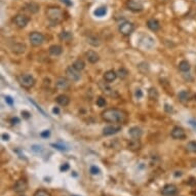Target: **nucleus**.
<instances>
[{
    "instance_id": "nucleus-35",
    "label": "nucleus",
    "mask_w": 196,
    "mask_h": 196,
    "mask_svg": "<svg viewBox=\"0 0 196 196\" xmlns=\"http://www.w3.org/2000/svg\"><path fill=\"white\" fill-rule=\"evenodd\" d=\"M89 172L91 175H99L100 174V168L96 167V165H91V168H89Z\"/></svg>"
},
{
    "instance_id": "nucleus-8",
    "label": "nucleus",
    "mask_w": 196,
    "mask_h": 196,
    "mask_svg": "<svg viewBox=\"0 0 196 196\" xmlns=\"http://www.w3.org/2000/svg\"><path fill=\"white\" fill-rule=\"evenodd\" d=\"M170 136L175 140H183L186 138V133L183 127L181 126H175L170 131Z\"/></svg>"
},
{
    "instance_id": "nucleus-51",
    "label": "nucleus",
    "mask_w": 196,
    "mask_h": 196,
    "mask_svg": "<svg viewBox=\"0 0 196 196\" xmlns=\"http://www.w3.org/2000/svg\"><path fill=\"white\" fill-rule=\"evenodd\" d=\"M73 196H76V195H73Z\"/></svg>"
},
{
    "instance_id": "nucleus-38",
    "label": "nucleus",
    "mask_w": 196,
    "mask_h": 196,
    "mask_svg": "<svg viewBox=\"0 0 196 196\" xmlns=\"http://www.w3.org/2000/svg\"><path fill=\"white\" fill-rule=\"evenodd\" d=\"M4 99H5V102L6 104H8L10 106H13V99L11 98L10 96H5L4 97Z\"/></svg>"
},
{
    "instance_id": "nucleus-23",
    "label": "nucleus",
    "mask_w": 196,
    "mask_h": 196,
    "mask_svg": "<svg viewBox=\"0 0 196 196\" xmlns=\"http://www.w3.org/2000/svg\"><path fill=\"white\" fill-rule=\"evenodd\" d=\"M60 39H61L62 41H65V42H69V41L72 40L73 38V35L71 32H68V31H63L60 33L59 35Z\"/></svg>"
},
{
    "instance_id": "nucleus-32",
    "label": "nucleus",
    "mask_w": 196,
    "mask_h": 196,
    "mask_svg": "<svg viewBox=\"0 0 196 196\" xmlns=\"http://www.w3.org/2000/svg\"><path fill=\"white\" fill-rule=\"evenodd\" d=\"M128 71L126 70L125 68H120L118 70V72H117V75H118V77L120 78V79H125L126 77L128 76Z\"/></svg>"
},
{
    "instance_id": "nucleus-26",
    "label": "nucleus",
    "mask_w": 196,
    "mask_h": 196,
    "mask_svg": "<svg viewBox=\"0 0 196 196\" xmlns=\"http://www.w3.org/2000/svg\"><path fill=\"white\" fill-rule=\"evenodd\" d=\"M148 97L150 100L152 101H157L158 98H159V93L158 91L156 88H154V87H151V88H149L148 91Z\"/></svg>"
},
{
    "instance_id": "nucleus-24",
    "label": "nucleus",
    "mask_w": 196,
    "mask_h": 196,
    "mask_svg": "<svg viewBox=\"0 0 196 196\" xmlns=\"http://www.w3.org/2000/svg\"><path fill=\"white\" fill-rule=\"evenodd\" d=\"M87 43L91 45H93V46H99V45L101 44V40L99 37H97V36L94 35H91L87 37Z\"/></svg>"
},
{
    "instance_id": "nucleus-40",
    "label": "nucleus",
    "mask_w": 196,
    "mask_h": 196,
    "mask_svg": "<svg viewBox=\"0 0 196 196\" xmlns=\"http://www.w3.org/2000/svg\"><path fill=\"white\" fill-rule=\"evenodd\" d=\"M29 101H30V102H31V103H33V104H34V105H35V107H36V108H37V110H39V111H40L41 113H42V114H43V115H44V116H46V115H45V113H44V111H43V110H42V109H41V108H40V107H39V106H38V105H37V104H36L35 102H34V101H32V100H31V99H29Z\"/></svg>"
},
{
    "instance_id": "nucleus-13",
    "label": "nucleus",
    "mask_w": 196,
    "mask_h": 196,
    "mask_svg": "<svg viewBox=\"0 0 196 196\" xmlns=\"http://www.w3.org/2000/svg\"><path fill=\"white\" fill-rule=\"evenodd\" d=\"M85 57H86V60L91 64L98 63L99 60H100V56H99V54H97V52H94V50H88V52H85Z\"/></svg>"
},
{
    "instance_id": "nucleus-10",
    "label": "nucleus",
    "mask_w": 196,
    "mask_h": 196,
    "mask_svg": "<svg viewBox=\"0 0 196 196\" xmlns=\"http://www.w3.org/2000/svg\"><path fill=\"white\" fill-rule=\"evenodd\" d=\"M28 189V183L25 179H20L13 185V190L18 193H23Z\"/></svg>"
},
{
    "instance_id": "nucleus-3",
    "label": "nucleus",
    "mask_w": 196,
    "mask_h": 196,
    "mask_svg": "<svg viewBox=\"0 0 196 196\" xmlns=\"http://www.w3.org/2000/svg\"><path fill=\"white\" fill-rule=\"evenodd\" d=\"M18 81H19L20 85L24 88H32L35 85V78L30 74H22L18 77Z\"/></svg>"
},
{
    "instance_id": "nucleus-36",
    "label": "nucleus",
    "mask_w": 196,
    "mask_h": 196,
    "mask_svg": "<svg viewBox=\"0 0 196 196\" xmlns=\"http://www.w3.org/2000/svg\"><path fill=\"white\" fill-rule=\"evenodd\" d=\"M52 147H55L57 150H61V151H66L68 150V148H66L64 145H59V144H52Z\"/></svg>"
},
{
    "instance_id": "nucleus-11",
    "label": "nucleus",
    "mask_w": 196,
    "mask_h": 196,
    "mask_svg": "<svg viewBox=\"0 0 196 196\" xmlns=\"http://www.w3.org/2000/svg\"><path fill=\"white\" fill-rule=\"evenodd\" d=\"M121 130V126L120 125H107L103 128V135L104 136H112L115 135V133H119Z\"/></svg>"
},
{
    "instance_id": "nucleus-19",
    "label": "nucleus",
    "mask_w": 196,
    "mask_h": 196,
    "mask_svg": "<svg viewBox=\"0 0 196 196\" xmlns=\"http://www.w3.org/2000/svg\"><path fill=\"white\" fill-rule=\"evenodd\" d=\"M56 101L60 106L66 107V106H68L69 103H70V98H69L68 96H66V94H60V96L57 97Z\"/></svg>"
},
{
    "instance_id": "nucleus-18",
    "label": "nucleus",
    "mask_w": 196,
    "mask_h": 196,
    "mask_svg": "<svg viewBox=\"0 0 196 196\" xmlns=\"http://www.w3.org/2000/svg\"><path fill=\"white\" fill-rule=\"evenodd\" d=\"M56 86L60 89H67L69 87L68 79L64 77H59L56 81Z\"/></svg>"
},
{
    "instance_id": "nucleus-33",
    "label": "nucleus",
    "mask_w": 196,
    "mask_h": 196,
    "mask_svg": "<svg viewBox=\"0 0 196 196\" xmlns=\"http://www.w3.org/2000/svg\"><path fill=\"white\" fill-rule=\"evenodd\" d=\"M97 105H98V107H105L106 105H107V102H106V99L103 98V97H99L98 99H97Z\"/></svg>"
},
{
    "instance_id": "nucleus-15",
    "label": "nucleus",
    "mask_w": 196,
    "mask_h": 196,
    "mask_svg": "<svg viewBox=\"0 0 196 196\" xmlns=\"http://www.w3.org/2000/svg\"><path fill=\"white\" fill-rule=\"evenodd\" d=\"M118 77L117 72H115L114 70H109L104 74V80L108 83H111V82L115 81V79Z\"/></svg>"
},
{
    "instance_id": "nucleus-37",
    "label": "nucleus",
    "mask_w": 196,
    "mask_h": 196,
    "mask_svg": "<svg viewBox=\"0 0 196 196\" xmlns=\"http://www.w3.org/2000/svg\"><path fill=\"white\" fill-rule=\"evenodd\" d=\"M135 96H136V98H137V99H142V98H143V91H142V89H140V88L136 89Z\"/></svg>"
},
{
    "instance_id": "nucleus-50",
    "label": "nucleus",
    "mask_w": 196,
    "mask_h": 196,
    "mask_svg": "<svg viewBox=\"0 0 196 196\" xmlns=\"http://www.w3.org/2000/svg\"><path fill=\"white\" fill-rule=\"evenodd\" d=\"M161 1H167V0H161Z\"/></svg>"
},
{
    "instance_id": "nucleus-4",
    "label": "nucleus",
    "mask_w": 196,
    "mask_h": 196,
    "mask_svg": "<svg viewBox=\"0 0 196 196\" xmlns=\"http://www.w3.org/2000/svg\"><path fill=\"white\" fill-rule=\"evenodd\" d=\"M29 40L33 46H40L44 43L45 37L40 32H32L29 35Z\"/></svg>"
},
{
    "instance_id": "nucleus-16",
    "label": "nucleus",
    "mask_w": 196,
    "mask_h": 196,
    "mask_svg": "<svg viewBox=\"0 0 196 196\" xmlns=\"http://www.w3.org/2000/svg\"><path fill=\"white\" fill-rule=\"evenodd\" d=\"M99 86H100L101 91H102L104 94H108V96H112V94H114V91H113L111 87L108 85V82L100 81V82H99Z\"/></svg>"
},
{
    "instance_id": "nucleus-17",
    "label": "nucleus",
    "mask_w": 196,
    "mask_h": 196,
    "mask_svg": "<svg viewBox=\"0 0 196 196\" xmlns=\"http://www.w3.org/2000/svg\"><path fill=\"white\" fill-rule=\"evenodd\" d=\"M147 27L153 32H157L159 29H160V24L157 20L155 19H150L147 22Z\"/></svg>"
},
{
    "instance_id": "nucleus-30",
    "label": "nucleus",
    "mask_w": 196,
    "mask_h": 196,
    "mask_svg": "<svg viewBox=\"0 0 196 196\" xmlns=\"http://www.w3.org/2000/svg\"><path fill=\"white\" fill-rule=\"evenodd\" d=\"M186 149L189 152H192V153H196V142L195 141H190V142L187 143Z\"/></svg>"
},
{
    "instance_id": "nucleus-2",
    "label": "nucleus",
    "mask_w": 196,
    "mask_h": 196,
    "mask_svg": "<svg viewBox=\"0 0 196 196\" xmlns=\"http://www.w3.org/2000/svg\"><path fill=\"white\" fill-rule=\"evenodd\" d=\"M46 17L52 26H57L64 20V11L57 6L48 7L46 10Z\"/></svg>"
},
{
    "instance_id": "nucleus-6",
    "label": "nucleus",
    "mask_w": 196,
    "mask_h": 196,
    "mask_svg": "<svg viewBox=\"0 0 196 196\" xmlns=\"http://www.w3.org/2000/svg\"><path fill=\"white\" fill-rule=\"evenodd\" d=\"M66 76L70 81H73V82H77L78 80L80 79V71L76 70L73 66H69L67 67L66 69Z\"/></svg>"
},
{
    "instance_id": "nucleus-34",
    "label": "nucleus",
    "mask_w": 196,
    "mask_h": 196,
    "mask_svg": "<svg viewBox=\"0 0 196 196\" xmlns=\"http://www.w3.org/2000/svg\"><path fill=\"white\" fill-rule=\"evenodd\" d=\"M33 196H50V194L47 192V191L40 189V190H37V191H36V192L34 193Z\"/></svg>"
},
{
    "instance_id": "nucleus-39",
    "label": "nucleus",
    "mask_w": 196,
    "mask_h": 196,
    "mask_svg": "<svg viewBox=\"0 0 196 196\" xmlns=\"http://www.w3.org/2000/svg\"><path fill=\"white\" fill-rule=\"evenodd\" d=\"M40 136L42 138H47V137H49L50 136V131L49 130H43V131H41Z\"/></svg>"
},
{
    "instance_id": "nucleus-29",
    "label": "nucleus",
    "mask_w": 196,
    "mask_h": 196,
    "mask_svg": "<svg viewBox=\"0 0 196 196\" xmlns=\"http://www.w3.org/2000/svg\"><path fill=\"white\" fill-rule=\"evenodd\" d=\"M190 68H191V66H190V64H189V62H187V61L180 62L179 70L181 71V72H188V71L190 70Z\"/></svg>"
},
{
    "instance_id": "nucleus-14",
    "label": "nucleus",
    "mask_w": 196,
    "mask_h": 196,
    "mask_svg": "<svg viewBox=\"0 0 196 196\" xmlns=\"http://www.w3.org/2000/svg\"><path fill=\"white\" fill-rule=\"evenodd\" d=\"M27 47L24 43H15L11 45V52H15L17 55H22L26 52Z\"/></svg>"
},
{
    "instance_id": "nucleus-44",
    "label": "nucleus",
    "mask_w": 196,
    "mask_h": 196,
    "mask_svg": "<svg viewBox=\"0 0 196 196\" xmlns=\"http://www.w3.org/2000/svg\"><path fill=\"white\" fill-rule=\"evenodd\" d=\"M20 122V119L18 117H13V118L10 119V123L11 124H18Z\"/></svg>"
},
{
    "instance_id": "nucleus-45",
    "label": "nucleus",
    "mask_w": 196,
    "mask_h": 196,
    "mask_svg": "<svg viewBox=\"0 0 196 196\" xmlns=\"http://www.w3.org/2000/svg\"><path fill=\"white\" fill-rule=\"evenodd\" d=\"M32 150H33V151H35V152H39V151H41V146L33 145V146H32Z\"/></svg>"
},
{
    "instance_id": "nucleus-31",
    "label": "nucleus",
    "mask_w": 196,
    "mask_h": 196,
    "mask_svg": "<svg viewBox=\"0 0 196 196\" xmlns=\"http://www.w3.org/2000/svg\"><path fill=\"white\" fill-rule=\"evenodd\" d=\"M94 13L96 17H104V15L107 13V8L104 7V6H102V7H99L94 11Z\"/></svg>"
},
{
    "instance_id": "nucleus-43",
    "label": "nucleus",
    "mask_w": 196,
    "mask_h": 196,
    "mask_svg": "<svg viewBox=\"0 0 196 196\" xmlns=\"http://www.w3.org/2000/svg\"><path fill=\"white\" fill-rule=\"evenodd\" d=\"M22 115H23V117H24L25 119H29L30 116H31L28 111H22Z\"/></svg>"
},
{
    "instance_id": "nucleus-1",
    "label": "nucleus",
    "mask_w": 196,
    "mask_h": 196,
    "mask_svg": "<svg viewBox=\"0 0 196 196\" xmlns=\"http://www.w3.org/2000/svg\"><path fill=\"white\" fill-rule=\"evenodd\" d=\"M103 120L109 123H117V122H123L126 119V114L119 109H107L102 113Z\"/></svg>"
},
{
    "instance_id": "nucleus-47",
    "label": "nucleus",
    "mask_w": 196,
    "mask_h": 196,
    "mask_svg": "<svg viewBox=\"0 0 196 196\" xmlns=\"http://www.w3.org/2000/svg\"><path fill=\"white\" fill-rule=\"evenodd\" d=\"M62 2H63L64 4H66V5H68V6H71L72 5V2L70 1V0H61Z\"/></svg>"
},
{
    "instance_id": "nucleus-25",
    "label": "nucleus",
    "mask_w": 196,
    "mask_h": 196,
    "mask_svg": "<svg viewBox=\"0 0 196 196\" xmlns=\"http://www.w3.org/2000/svg\"><path fill=\"white\" fill-rule=\"evenodd\" d=\"M128 148L133 151H137L141 148V143H140V140L139 139H133L128 143Z\"/></svg>"
},
{
    "instance_id": "nucleus-48",
    "label": "nucleus",
    "mask_w": 196,
    "mask_h": 196,
    "mask_svg": "<svg viewBox=\"0 0 196 196\" xmlns=\"http://www.w3.org/2000/svg\"><path fill=\"white\" fill-rule=\"evenodd\" d=\"M189 122H190V124L193 126V128H194V130H196V121H195V120H192V119H191V120H189Z\"/></svg>"
},
{
    "instance_id": "nucleus-20",
    "label": "nucleus",
    "mask_w": 196,
    "mask_h": 196,
    "mask_svg": "<svg viewBox=\"0 0 196 196\" xmlns=\"http://www.w3.org/2000/svg\"><path fill=\"white\" fill-rule=\"evenodd\" d=\"M128 133H130V137L133 138V139H140L143 135L142 130H141L140 127H138V126H133V127L130 128Z\"/></svg>"
},
{
    "instance_id": "nucleus-27",
    "label": "nucleus",
    "mask_w": 196,
    "mask_h": 196,
    "mask_svg": "<svg viewBox=\"0 0 196 196\" xmlns=\"http://www.w3.org/2000/svg\"><path fill=\"white\" fill-rule=\"evenodd\" d=\"M26 10L31 13H36L39 10V5L35 2H30V3L26 4Z\"/></svg>"
},
{
    "instance_id": "nucleus-22",
    "label": "nucleus",
    "mask_w": 196,
    "mask_h": 196,
    "mask_svg": "<svg viewBox=\"0 0 196 196\" xmlns=\"http://www.w3.org/2000/svg\"><path fill=\"white\" fill-rule=\"evenodd\" d=\"M178 98H179V100L183 103L188 102V101L191 99V94L189 93L188 91H182L178 94Z\"/></svg>"
},
{
    "instance_id": "nucleus-41",
    "label": "nucleus",
    "mask_w": 196,
    "mask_h": 196,
    "mask_svg": "<svg viewBox=\"0 0 196 196\" xmlns=\"http://www.w3.org/2000/svg\"><path fill=\"white\" fill-rule=\"evenodd\" d=\"M164 110H165V111H167V113H172V111H174V109H172V106L167 105V104H165V105H164Z\"/></svg>"
},
{
    "instance_id": "nucleus-46",
    "label": "nucleus",
    "mask_w": 196,
    "mask_h": 196,
    "mask_svg": "<svg viewBox=\"0 0 196 196\" xmlns=\"http://www.w3.org/2000/svg\"><path fill=\"white\" fill-rule=\"evenodd\" d=\"M1 138L3 141H10V136H8L7 133H3V135L1 136Z\"/></svg>"
},
{
    "instance_id": "nucleus-5",
    "label": "nucleus",
    "mask_w": 196,
    "mask_h": 196,
    "mask_svg": "<svg viewBox=\"0 0 196 196\" xmlns=\"http://www.w3.org/2000/svg\"><path fill=\"white\" fill-rule=\"evenodd\" d=\"M133 29H135V26H133V23L128 22V21H124L122 22L118 27L119 32L122 34L123 36H128L133 33Z\"/></svg>"
},
{
    "instance_id": "nucleus-49",
    "label": "nucleus",
    "mask_w": 196,
    "mask_h": 196,
    "mask_svg": "<svg viewBox=\"0 0 196 196\" xmlns=\"http://www.w3.org/2000/svg\"><path fill=\"white\" fill-rule=\"evenodd\" d=\"M52 112H54L55 114H60V109L57 107H56V108H54V109H52Z\"/></svg>"
},
{
    "instance_id": "nucleus-12",
    "label": "nucleus",
    "mask_w": 196,
    "mask_h": 196,
    "mask_svg": "<svg viewBox=\"0 0 196 196\" xmlns=\"http://www.w3.org/2000/svg\"><path fill=\"white\" fill-rule=\"evenodd\" d=\"M177 192H178L177 187L175 185H172V184L165 185L164 187H163L162 191H161V193H162L163 196H175L177 194Z\"/></svg>"
},
{
    "instance_id": "nucleus-9",
    "label": "nucleus",
    "mask_w": 196,
    "mask_h": 196,
    "mask_svg": "<svg viewBox=\"0 0 196 196\" xmlns=\"http://www.w3.org/2000/svg\"><path fill=\"white\" fill-rule=\"evenodd\" d=\"M126 7L133 13H139L143 10V4L136 0H127L126 1Z\"/></svg>"
},
{
    "instance_id": "nucleus-21",
    "label": "nucleus",
    "mask_w": 196,
    "mask_h": 196,
    "mask_svg": "<svg viewBox=\"0 0 196 196\" xmlns=\"http://www.w3.org/2000/svg\"><path fill=\"white\" fill-rule=\"evenodd\" d=\"M48 52H49V54L52 55V56L59 57V56H61V55H62V52H63V49H62V47L60 46V45L54 44V45H52V46L49 47Z\"/></svg>"
},
{
    "instance_id": "nucleus-28",
    "label": "nucleus",
    "mask_w": 196,
    "mask_h": 196,
    "mask_svg": "<svg viewBox=\"0 0 196 196\" xmlns=\"http://www.w3.org/2000/svg\"><path fill=\"white\" fill-rule=\"evenodd\" d=\"M72 66L74 67L76 70H78V71H82V70H83V69L85 68V63H84L83 60L78 59V60H76L74 63H73V65H72Z\"/></svg>"
},
{
    "instance_id": "nucleus-42",
    "label": "nucleus",
    "mask_w": 196,
    "mask_h": 196,
    "mask_svg": "<svg viewBox=\"0 0 196 196\" xmlns=\"http://www.w3.org/2000/svg\"><path fill=\"white\" fill-rule=\"evenodd\" d=\"M60 169H61V172H66V170L69 169V164L68 163H64V164L60 167Z\"/></svg>"
},
{
    "instance_id": "nucleus-7",
    "label": "nucleus",
    "mask_w": 196,
    "mask_h": 196,
    "mask_svg": "<svg viewBox=\"0 0 196 196\" xmlns=\"http://www.w3.org/2000/svg\"><path fill=\"white\" fill-rule=\"evenodd\" d=\"M13 22H15V26L19 27V28H25V27L28 25V23L30 22V19L27 15L20 13V15H15V19H13Z\"/></svg>"
}]
</instances>
